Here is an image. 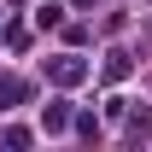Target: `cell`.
<instances>
[{
    "label": "cell",
    "instance_id": "6da1fadb",
    "mask_svg": "<svg viewBox=\"0 0 152 152\" xmlns=\"http://www.w3.org/2000/svg\"><path fill=\"white\" fill-rule=\"evenodd\" d=\"M47 76H53L58 88H76V82L88 76V64H82V58H76V53H64V58H53V64H47Z\"/></svg>",
    "mask_w": 152,
    "mask_h": 152
},
{
    "label": "cell",
    "instance_id": "7a4b0ae2",
    "mask_svg": "<svg viewBox=\"0 0 152 152\" xmlns=\"http://www.w3.org/2000/svg\"><path fill=\"white\" fill-rule=\"evenodd\" d=\"M23 99H29V82H23V76H0V111H12Z\"/></svg>",
    "mask_w": 152,
    "mask_h": 152
},
{
    "label": "cell",
    "instance_id": "3957f363",
    "mask_svg": "<svg viewBox=\"0 0 152 152\" xmlns=\"http://www.w3.org/2000/svg\"><path fill=\"white\" fill-rule=\"evenodd\" d=\"M64 123H70V105H64V99H47V105H41V129H47V134H58Z\"/></svg>",
    "mask_w": 152,
    "mask_h": 152
},
{
    "label": "cell",
    "instance_id": "277c9868",
    "mask_svg": "<svg viewBox=\"0 0 152 152\" xmlns=\"http://www.w3.org/2000/svg\"><path fill=\"white\" fill-rule=\"evenodd\" d=\"M35 23H41V29L64 23V6H58V0H41V6H35Z\"/></svg>",
    "mask_w": 152,
    "mask_h": 152
},
{
    "label": "cell",
    "instance_id": "5b68a950",
    "mask_svg": "<svg viewBox=\"0 0 152 152\" xmlns=\"http://www.w3.org/2000/svg\"><path fill=\"white\" fill-rule=\"evenodd\" d=\"M105 76L123 82V76H129V53H105Z\"/></svg>",
    "mask_w": 152,
    "mask_h": 152
}]
</instances>
